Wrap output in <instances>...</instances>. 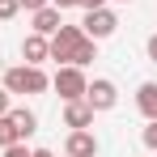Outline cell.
Returning a JSON list of instances; mask_svg holds the SVG:
<instances>
[{"instance_id":"cell-1","label":"cell","mask_w":157,"mask_h":157,"mask_svg":"<svg viewBox=\"0 0 157 157\" xmlns=\"http://www.w3.org/2000/svg\"><path fill=\"white\" fill-rule=\"evenodd\" d=\"M4 89L9 94H47L51 89V77L38 64H17V68L4 72Z\"/></svg>"},{"instance_id":"cell-2","label":"cell","mask_w":157,"mask_h":157,"mask_svg":"<svg viewBox=\"0 0 157 157\" xmlns=\"http://www.w3.org/2000/svg\"><path fill=\"white\" fill-rule=\"evenodd\" d=\"M85 72H81L77 64H59V72L51 77V89L64 98V102H77V98H85Z\"/></svg>"},{"instance_id":"cell-3","label":"cell","mask_w":157,"mask_h":157,"mask_svg":"<svg viewBox=\"0 0 157 157\" xmlns=\"http://www.w3.org/2000/svg\"><path fill=\"white\" fill-rule=\"evenodd\" d=\"M81 38H85V30H81V26H59L51 38H47V47H51V59H59V64H72V55H77Z\"/></svg>"},{"instance_id":"cell-4","label":"cell","mask_w":157,"mask_h":157,"mask_svg":"<svg viewBox=\"0 0 157 157\" xmlns=\"http://www.w3.org/2000/svg\"><path fill=\"white\" fill-rule=\"evenodd\" d=\"M81 30H85V38H94V43H102V38H110L115 30H119V17L110 13V9H89L85 13V21H81Z\"/></svg>"},{"instance_id":"cell-5","label":"cell","mask_w":157,"mask_h":157,"mask_svg":"<svg viewBox=\"0 0 157 157\" xmlns=\"http://www.w3.org/2000/svg\"><path fill=\"white\" fill-rule=\"evenodd\" d=\"M85 102L94 106V110H110V106L119 102V89H115V81L98 77L94 85H85Z\"/></svg>"},{"instance_id":"cell-6","label":"cell","mask_w":157,"mask_h":157,"mask_svg":"<svg viewBox=\"0 0 157 157\" xmlns=\"http://www.w3.org/2000/svg\"><path fill=\"white\" fill-rule=\"evenodd\" d=\"M64 153L68 157H94L98 153V136H94L89 128H72L68 140H64Z\"/></svg>"},{"instance_id":"cell-7","label":"cell","mask_w":157,"mask_h":157,"mask_svg":"<svg viewBox=\"0 0 157 157\" xmlns=\"http://www.w3.org/2000/svg\"><path fill=\"white\" fill-rule=\"evenodd\" d=\"M59 26H64V21H59V9H55V4H43V9H34V34L51 38Z\"/></svg>"},{"instance_id":"cell-8","label":"cell","mask_w":157,"mask_h":157,"mask_svg":"<svg viewBox=\"0 0 157 157\" xmlns=\"http://www.w3.org/2000/svg\"><path fill=\"white\" fill-rule=\"evenodd\" d=\"M9 123H13L17 136L26 140V136H34V128H38V115H34L30 106H9Z\"/></svg>"},{"instance_id":"cell-9","label":"cell","mask_w":157,"mask_h":157,"mask_svg":"<svg viewBox=\"0 0 157 157\" xmlns=\"http://www.w3.org/2000/svg\"><path fill=\"white\" fill-rule=\"evenodd\" d=\"M64 123H68V128H89V123H94V106L85 102V98L68 102L64 106Z\"/></svg>"},{"instance_id":"cell-10","label":"cell","mask_w":157,"mask_h":157,"mask_svg":"<svg viewBox=\"0 0 157 157\" xmlns=\"http://www.w3.org/2000/svg\"><path fill=\"white\" fill-rule=\"evenodd\" d=\"M21 55H26V64H43V59H51V47H47L43 34H30L21 43Z\"/></svg>"},{"instance_id":"cell-11","label":"cell","mask_w":157,"mask_h":157,"mask_svg":"<svg viewBox=\"0 0 157 157\" xmlns=\"http://www.w3.org/2000/svg\"><path fill=\"white\" fill-rule=\"evenodd\" d=\"M136 106H140L144 119H157V81H144L136 89Z\"/></svg>"},{"instance_id":"cell-12","label":"cell","mask_w":157,"mask_h":157,"mask_svg":"<svg viewBox=\"0 0 157 157\" xmlns=\"http://www.w3.org/2000/svg\"><path fill=\"white\" fill-rule=\"evenodd\" d=\"M98 59V43L94 38H81V47H77V55H72V64L77 68H85V64H94Z\"/></svg>"},{"instance_id":"cell-13","label":"cell","mask_w":157,"mask_h":157,"mask_svg":"<svg viewBox=\"0 0 157 157\" xmlns=\"http://www.w3.org/2000/svg\"><path fill=\"white\" fill-rule=\"evenodd\" d=\"M21 136H17V128L9 123V115H0V149H9V144H17Z\"/></svg>"},{"instance_id":"cell-14","label":"cell","mask_w":157,"mask_h":157,"mask_svg":"<svg viewBox=\"0 0 157 157\" xmlns=\"http://www.w3.org/2000/svg\"><path fill=\"white\" fill-rule=\"evenodd\" d=\"M17 13H21V4H17V0H0V21L17 17Z\"/></svg>"},{"instance_id":"cell-15","label":"cell","mask_w":157,"mask_h":157,"mask_svg":"<svg viewBox=\"0 0 157 157\" xmlns=\"http://www.w3.org/2000/svg\"><path fill=\"white\" fill-rule=\"evenodd\" d=\"M144 149L157 153V119H149V128H144Z\"/></svg>"},{"instance_id":"cell-16","label":"cell","mask_w":157,"mask_h":157,"mask_svg":"<svg viewBox=\"0 0 157 157\" xmlns=\"http://www.w3.org/2000/svg\"><path fill=\"white\" fill-rule=\"evenodd\" d=\"M4 157H30V149L17 140V144H9V149H4Z\"/></svg>"},{"instance_id":"cell-17","label":"cell","mask_w":157,"mask_h":157,"mask_svg":"<svg viewBox=\"0 0 157 157\" xmlns=\"http://www.w3.org/2000/svg\"><path fill=\"white\" fill-rule=\"evenodd\" d=\"M17 4H21L26 13H34V9H43V4H51V0H17Z\"/></svg>"},{"instance_id":"cell-18","label":"cell","mask_w":157,"mask_h":157,"mask_svg":"<svg viewBox=\"0 0 157 157\" xmlns=\"http://www.w3.org/2000/svg\"><path fill=\"white\" fill-rule=\"evenodd\" d=\"M77 4H81V9H85V13H89V9H102L106 0H77Z\"/></svg>"},{"instance_id":"cell-19","label":"cell","mask_w":157,"mask_h":157,"mask_svg":"<svg viewBox=\"0 0 157 157\" xmlns=\"http://www.w3.org/2000/svg\"><path fill=\"white\" fill-rule=\"evenodd\" d=\"M9 98H13V94H9V89H0V115H9Z\"/></svg>"},{"instance_id":"cell-20","label":"cell","mask_w":157,"mask_h":157,"mask_svg":"<svg viewBox=\"0 0 157 157\" xmlns=\"http://www.w3.org/2000/svg\"><path fill=\"white\" fill-rule=\"evenodd\" d=\"M149 59H153V64H157V34H153V38H149Z\"/></svg>"},{"instance_id":"cell-21","label":"cell","mask_w":157,"mask_h":157,"mask_svg":"<svg viewBox=\"0 0 157 157\" xmlns=\"http://www.w3.org/2000/svg\"><path fill=\"white\" fill-rule=\"evenodd\" d=\"M55 9H72V4H77V0H51Z\"/></svg>"},{"instance_id":"cell-22","label":"cell","mask_w":157,"mask_h":157,"mask_svg":"<svg viewBox=\"0 0 157 157\" xmlns=\"http://www.w3.org/2000/svg\"><path fill=\"white\" fill-rule=\"evenodd\" d=\"M30 157H55V153H51V149H34Z\"/></svg>"},{"instance_id":"cell-23","label":"cell","mask_w":157,"mask_h":157,"mask_svg":"<svg viewBox=\"0 0 157 157\" xmlns=\"http://www.w3.org/2000/svg\"><path fill=\"white\" fill-rule=\"evenodd\" d=\"M115 4H128V0H115Z\"/></svg>"}]
</instances>
